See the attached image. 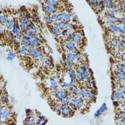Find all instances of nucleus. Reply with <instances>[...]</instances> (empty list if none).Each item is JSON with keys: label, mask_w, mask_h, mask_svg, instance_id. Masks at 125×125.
Here are the masks:
<instances>
[{"label": "nucleus", "mask_w": 125, "mask_h": 125, "mask_svg": "<svg viewBox=\"0 0 125 125\" xmlns=\"http://www.w3.org/2000/svg\"><path fill=\"white\" fill-rule=\"evenodd\" d=\"M44 3L49 4V5H52L53 7H57L59 6V4L61 3V1H57V0H50V1H45Z\"/></svg>", "instance_id": "31"}, {"label": "nucleus", "mask_w": 125, "mask_h": 125, "mask_svg": "<svg viewBox=\"0 0 125 125\" xmlns=\"http://www.w3.org/2000/svg\"><path fill=\"white\" fill-rule=\"evenodd\" d=\"M26 125H35V120L34 119L33 117L29 118V119H27L26 121Z\"/></svg>", "instance_id": "37"}, {"label": "nucleus", "mask_w": 125, "mask_h": 125, "mask_svg": "<svg viewBox=\"0 0 125 125\" xmlns=\"http://www.w3.org/2000/svg\"><path fill=\"white\" fill-rule=\"evenodd\" d=\"M16 57H17V54L14 52H13V51H10L7 53V54L6 59L9 62H12V61H14Z\"/></svg>", "instance_id": "27"}, {"label": "nucleus", "mask_w": 125, "mask_h": 125, "mask_svg": "<svg viewBox=\"0 0 125 125\" xmlns=\"http://www.w3.org/2000/svg\"><path fill=\"white\" fill-rule=\"evenodd\" d=\"M96 99V94L93 89H86V98L85 100L88 102H94Z\"/></svg>", "instance_id": "15"}, {"label": "nucleus", "mask_w": 125, "mask_h": 125, "mask_svg": "<svg viewBox=\"0 0 125 125\" xmlns=\"http://www.w3.org/2000/svg\"><path fill=\"white\" fill-rule=\"evenodd\" d=\"M65 59H67L68 61L71 62L73 64H75L77 63V62L79 61V56H77L76 54H73L72 52H67L65 54Z\"/></svg>", "instance_id": "13"}, {"label": "nucleus", "mask_w": 125, "mask_h": 125, "mask_svg": "<svg viewBox=\"0 0 125 125\" xmlns=\"http://www.w3.org/2000/svg\"><path fill=\"white\" fill-rule=\"evenodd\" d=\"M109 31L113 34L118 37H124L125 35V27H122L119 24H115L109 27H107Z\"/></svg>", "instance_id": "1"}, {"label": "nucleus", "mask_w": 125, "mask_h": 125, "mask_svg": "<svg viewBox=\"0 0 125 125\" xmlns=\"http://www.w3.org/2000/svg\"><path fill=\"white\" fill-rule=\"evenodd\" d=\"M89 4H92V7H95V10L98 11H104V2L102 1H89Z\"/></svg>", "instance_id": "8"}, {"label": "nucleus", "mask_w": 125, "mask_h": 125, "mask_svg": "<svg viewBox=\"0 0 125 125\" xmlns=\"http://www.w3.org/2000/svg\"><path fill=\"white\" fill-rule=\"evenodd\" d=\"M71 35H72V32L69 31L67 29H65V30H63L62 31V35L61 37H63L65 40L67 41H69V39L71 40Z\"/></svg>", "instance_id": "25"}, {"label": "nucleus", "mask_w": 125, "mask_h": 125, "mask_svg": "<svg viewBox=\"0 0 125 125\" xmlns=\"http://www.w3.org/2000/svg\"><path fill=\"white\" fill-rule=\"evenodd\" d=\"M64 67L65 68L67 69V70H72V69H74V64L72 63L71 62L68 61L67 59H64Z\"/></svg>", "instance_id": "28"}, {"label": "nucleus", "mask_w": 125, "mask_h": 125, "mask_svg": "<svg viewBox=\"0 0 125 125\" xmlns=\"http://www.w3.org/2000/svg\"><path fill=\"white\" fill-rule=\"evenodd\" d=\"M43 9H44V12L48 14V15H52L53 14H55L58 12V8L57 7H53L52 5H49V4H44L43 5Z\"/></svg>", "instance_id": "7"}, {"label": "nucleus", "mask_w": 125, "mask_h": 125, "mask_svg": "<svg viewBox=\"0 0 125 125\" xmlns=\"http://www.w3.org/2000/svg\"><path fill=\"white\" fill-rule=\"evenodd\" d=\"M1 47H0V52H1Z\"/></svg>", "instance_id": "40"}, {"label": "nucleus", "mask_w": 125, "mask_h": 125, "mask_svg": "<svg viewBox=\"0 0 125 125\" xmlns=\"http://www.w3.org/2000/svg\"><path fill=\"white\" fill-rule=\"evenodd\" d=\"M37 28L35 24H34L33 22H30L28 27V29L25 31L24 35L29 38H31L33 37L37 36Z\"/></svg>", "instance_id": "3"}, {"label": "nucleus", "mask_w": 125, "mask_h": 125, "mask_svg": "<svg viewBox=\"0 0 125 125\" xmlns=\"http://www.w3.org/2000/svg\"><path fill=\"white\" fill-rule=\"evenodd\" d=\"M113 98H114L115 102H118L119 104V103L121 104L122 101L125 98V94L121 91H119V89H116L114 92V94H113Z\"/></svg>", "instance_id": "11"}, {"label": "nucleus", "mask_w": 125, "mask_h": 125, "mask_svg": "<svg viewBox=\"0 0 125 125\" xmlns=\"http://www.w3.org/2000/svg\"><path fill=\"white\" fill-rule=\"evenodd\" d=\"M42 42L39 36H35L31 38H29V49L39 47L42 44Z\"/></svg>", "instance_id": "6"}, {"label": "nucleus", "mask_w": 125, "mask_h": 125, "mask_svg": "<svg viewBox=\"0 0 125 125\" xmlns=\"http://www.w3.org/2000/svg\"><path fill=\"white\" fill-rule=\"evenodd\" d=\"M84 40V35L83 34H82L80 32L79 30L78 31H74L73 32H72V35H71V40L72 42H74L77 47L79 48V47L80 46V44H82V42Z\"/></svg>", "instance_id": "2"}, {"label": "nucleus", "mask_w": 125, "mask_h": 125, "mask_svg": "<svg viewBox=\"0 0 125 125\" xmlns=\"http://www.w3.org/2000/svg\"><path fill=\"white\" fill-rule=\"evenodd\" d=\"M15 24H16V22H15V21H14V17H10L8 18V21H7V25H6V28L8 29L9 31H11L12 30V29H13V27H14Z\"/></svg>", "instance_id": "21"}, {"label": "nucleus", "mask_w": 125, "mask_h": 125, "mask_svg": "<svg viewBox=\"0 0 125 125\" xmlns=\"http://www.w3.org/2000/svg\"><path fill=\"white\" fill-rule=\"evenodd\" d=\"M58 87H59V84H58L57 81L53 77L49 78L48 82V88L49 89V90L56 91L58 89Z\"/></svg>", "instance_id": "12"}, {"label": "nucleus", "mask_w": 125, "mask_h": 125, "mask_svg": "<svg viewBox=\"0 0 125 125\" xmlns=\"http://www.w3.org/2000/svg\"><path fill=\"white\" fill-rule=\"evenodd\" d=\"M75 80L77 81L78 82H79V83H81V82H83L82 75H81V74H80V72H79V70H77V72H76V78H75Z\"/></svg>", "instance_id": "35"}, {"label": "nucleus", "mask_w": 125, "mask_h": 125, "mask_svg": "<svg viewBox=\"0 0 125 125\" xmlns=\"http://www.w3.org/2000/svg\"><path fill=\"white\" fill-rule=\"evenodd\" d=\"M69 96L67 91L66 89H59L57 91H55L54 92V99L57 102L60 101L62 99H64Z\"/></svg>", "instance_id": "4"}, {"label": "nucleus", "mask_w": 125, "mask_h": 125, "mask_svg": "<svg viewBox=\"0 0 125 125\" xmlns=\"http://www.w3.org/2000/svg\"><path fill=\"white\" fill-rule=\"evenodd\" d=\"M0 100L1 102V103L6 104L9 102V99H8V96H7L6 94H2L1 95V97H0Z\"/></svg>", "instance_id": "34"}, {"label": "nucleus", "mask_w": 125, "mask_h": 125, "mask_svg": "<svg viewBox=\"0 0 125 125\" xmlns=\"http://www.w3.org/2000/svg\"><path fill=\"white\" fill-rule=\"evenodd\" d=\"M72 17H73L72 15L70 13H69V12H65V11L60 12V19H61V21H64V22L70 23V21L72 19Z\"/></svg>", "instance_id": "14"}, {"label": "nucleus", "mask_w": 125, "mask_h": 125, "mask_svg": "<svg viewBox=\"0 0 125 125\" xmlns=\"http://www.w3.org/2000/svg\"><path fill=\"white\" fill-rule=\"evenodd\" d=\"M20 43L22 46H24V47L29 48V38L26 37L25 35H24L22 37V38L20 39Z\"/></svg>", "instance_id": "26"}, {"label": "nucleus", "mask_w": 125, "mask_h": 125, "mask_svg": "<svg viewBox=\"0 0 125 125\" xmlns=\"http://www.w3.org/2000/svg\"><path fill=\"white\" fill-rule=\"evenodd\" d=\"M104 4V9H106V11L112 10L116 5V1H103Z\"/></svg>", "instance_id": "20"}, {"label": "nucleus", "mask_w": 125, "mask_h": 125, "mask_svg": "<svg viewBox=\"0 0 125 125\" xmlns=\"http://www.w3.org/2000/svg\"><path fill=\"white\" fill-rule=\"evenodd\" d=\"M84 83L86 84V87H87L88 89H93V88L95 87V86H94V82L93 79L91 77L88 78L86 81H84Z\"/></svg>", "instance_id": "24"}, {"label": "nucleus", "mask_w": 125, "mask_h": 125, "mask_svg": "<svg viewBox=\"0 0 125 125\" xmlns=\"http://www.w3.org/2000/svg\"><path fill=\"white\" fill-rule=\"evenodd\" d=\"M77 45L72 41H67L64 44V48L69 52H72L74 49L77 48Z\"/></svg>", "instance_id": "19"}, {"label": "nucleus", "mask_w": 125, "mask_h": 125, "mask_svg": "<svg viewBox=\"0 0 125 125\" xmlns=\"http://www.w3.org/2000/svg\"><path fill=\"white\" fill-rule=\"evenodd\" d=\"M106 110H107V106H106V103H103V104L101 106V107H100V108L96 111V112H95L94 116H95L96 118L100 117L101 116L103 115V113H104V112H106Z\"/></svg>", "instance_id": "18"}, {"label": "nucleus", "mask_w": 125, "mask_h": 125, "mask_svg": "<svg viewBox=\"0 0 125 125\" xmlns=\"http://www.w3.org/2000/svg\"><path fill=\"white\" fill-rule=\"evenodd\" d=\"M73 113V110L71 109V108L68 105L66 106H62L61 110H60V114L61 115L63 116L64 117H68L72 115Z\"/></svg>", "instance_id": "10"}, {"label": "nucleus", "mask_w": 125, "mask_h": 125, "mask_svg": "<svg viewBox=\"0 0 125 125\" xmlns=\"http://www.w3.org/2000/svg\"><path fill=\"white\" fill-rule=\"evenodd\" d=\"M62 107V105L60 104L59 103H58L57 102V103L55 104V105L54 106V111H55L56 112H58L59 114H60V110H61Z\"/></svg>", "instance_id": "36"}, {"label": "nucleus", "mask_w": 125, "mask_h": 125, "mask_svg": "<svg viewBox=\"0 0 125 125\" xmlns=\"http://www.w3.org/2000/svg\"><path fill=\"white\" fill-rule=\"evenodd\" d=\"M42 54H43V53H42V49L39 48V47L30 49L29 55L33 58V59H38Z\"/></svg>", "instance_id": "9"}, {"label": "nucleus", "mask_w": 125, "mask_h": 125, "mask_svg": "<svg viewBox=\"0 0 125 125\" xmlns=\"http://www.w3.org/2000/svg\"><path fill=\"white\" fill-rule=\"evenodd\" d=\"M7 21H8L7 17L4 14H0V24L6 27V25L7 24Z\"/></svg>", "instance_id": "30"}, {"label": "nucleus", "mask_w": 125, "mask_h": 125, "mask_svg": "<svg viewBox=\"0 0 125 125\" xmlns=\"http://www.w3.org/2000/svg\"><path fill=\"white\" fill-rule=\"evenodd\" d=\"M67 75L71 79V80H75L76 78V71H74V69L72 70H67Z\"/></svg>", "instance_id": "32"}, {"label": "nucleus", "mask_w": 125, "mask_h": 125, "mask_svg": "<svg viewBox=\"0 0 125 125\" xmlns=\"http://www.w3.org/2000/svg\"><path fill=\"white\" fill-rule=\"evenodd\" d=\"M114 76H115V80L118 84L125 82V73H122L121 72H114Z\"/></svg>", "instance_id": "16"}, {"label": "nucleus", "mask_w": 125, "mask_h": 125, "mask_svg": "<svg viewBox=\"0 0 125 125\" xmlns=\"http://www.w3.org/2000/svg\"><path fill=\"white\" fill-rule=\"evenodd\" d=\"M68 106H69L70 108H71V109L72 110H77V106H76V105H75V104L73 102H72V101H69V103H68Z\"/></svg>", "instance_id": "39"}, {"label": "nucleus", "mask_w": 125, "mask_h": 125, "mask_svg": "<svg viewBox=\"0 0 125 125\" xmlns=\"http://www.w3.org/2000/svg\"><path fill=\"white\" fill-rule=\"evenodd\" d=\"M18 53L21 57H28L29 56V53H30V49L21 45L19 47L18 49Z\"/></svg>", "instance_id": "17"}, {"label": "nucleus", "mask_w": 125, "mask_h": 125, "mask_svg": "<svg viewBox=\"0 0 125 125\" xmlns=\"http://www.w3.org/2000/svg\"><path fill=\"white\" fill-rule=\"evenodd\" d=\"M69 24V23H68V22H64V21H59V22L55 23L54 25V26H56V27H57L58 28H59V29H61L62 31H63V30H65V29H67Z\"/></svg>", "instance_id": "22"}, {"label": "nucleus", "mask_w": 125, "mask_h": 125, "mask_svg": "<svg viewBox=\"0 0 125 125\" xmlns=\"http://www.w3.org/2000/svg\"><path fill=\"white\" fill-rule=\"evenodd\" d=\"M52 33L54 34V36H56L57 37H59L62 35V31L59 29V28H58L57 27H56V26L54 25L52 27Z\"/></svg>", "instance_id": "29"}, {"label": "nucleus", "mask_w": 125, "mask_h": 125, "mask_svg": "<svg viewBox=\"0 0 125 125\" xmlns=\"http://www.w3.org/2000/svg\"><path fill=\"white\" fill-rule=\"evenodd\" d=\"M30 17L31 18V21H32V22H33L34 24H35V23H37V22L39 21L38 17H37V16L35 14H31Z\"/></svg>", "instance_id": "38"}, {"label": "nucleus", "mask_w": 125, "mask_h": 125, "mask_svg": "<svg viewBox=\"0 0 125 125\" xmlns=\"http://www.w3.org/2000/svg\"><path fill=\"white\" fill-rule=\"evenodd\" d=\"M78 70L79 71V72H80V74L82 75L83 82L86 81L88 78L90 77V73H89V69L87 67V66H86L85 64L84 65H81Z\"/></svg>", "instance_id": "5"}, {"label": "nucleus", "mask_w": 125, "mask_h": 125, "mask_svg": "<svg viewBox=\"0 0 125 125\" xmlns=\"http://www.w3.org/2000/svg\"><path fill=\"white\" fill-rule=\"evenodd\" d=\"M77 96L85 100V98H86V89L84 88V87L78 88V92H77Z\"/></svg>", "instance_id": "23"}, {"label": "nucleus", "mask_w": 125, "mask_h": 125, "mask_svg": "<svg viewBox=\"0 0 125 125\" xmlns=\"http://www.w3.org/2000/svg\"><path fill=\"white\" fill-rule=\"evenodd\" d=\"M47 122V119L44 116H40V118L38 119L37 125H45Z\"/></svg>", "instance_id": "33"}]
</instances>
